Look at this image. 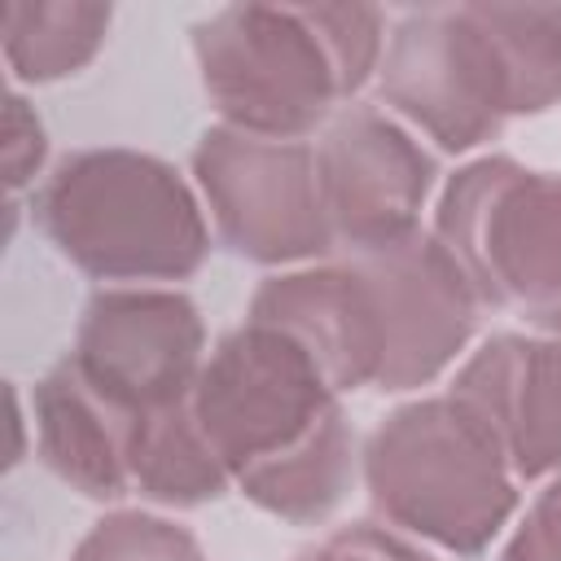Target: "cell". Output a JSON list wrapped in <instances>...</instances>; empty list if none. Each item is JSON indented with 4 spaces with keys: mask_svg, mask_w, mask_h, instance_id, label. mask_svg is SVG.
<instances>
[{
    "mask_svg": "<svg viewBox=\"0 0 561 561\" xmlns=\"http://www.w3.org/2000/svg\"><path fill=\"white\" fill-rule=\"evenodd\" d=\"M193 416L232 486L289 526L324 522L355 482V434L316 355L276 324L245 320L206 355Z\"/></svg>",
    "mask_w": 561,
    "mask_h": 561,
    "instance_id": "cell-1",
    "label": "cell"
},
{
    "mask_svg": "<svg viewBox=\"0 0 561 561\" xmlns=\"http://www.w3.org/2000/svg\"><path fill=\"white\" fill-rule=\"evenodd\" d=\"M377 4H224L193 22V61L224 127L307 140L377 75Z\"/></svg>",
    "mask_w": 561,
    "mask_h": 561,
    "instance_id": "cell-2",
    "label": "cell"
},
{
    "mask_svg": "<svg viewBox=\"0 0 561 561\" xmlns=\"http://www.w3.org/2000/svg\"><path fill=\"white\" fill-rule=\"evenodd\" d=\"M48 245L92 280H188L210 254L202 193L158 153L101 145L66 153L35 193Z\"/></svg>",
    "mask_w": 561,
    "mask_h": 561,
    "instance_id": "cell-3",
    "label": "cell"
},
{
    "mask_svg": "<svg viewBox=\"0 0 561 561\" xmlns=\"http://www.w3.org/2000/svg\"><path fill=\"white\" fill-rule=\"evenodd\" d=\"M373 508L447 557H482L517 513V473L491 425L451 390L399 403L364 443Z\"/></svg>",
    "mask_w": 561,
    "mask_h": 561,
    "instance_id": "cell-4",
    "label": "cell"
},
{
    "mask_svg": "<svg viewBox=\"0 0 561 561\" xmlns=\"http://www.w3.org/2000/svg\"><path fill=\"white\" fill-rule=\"evenodd\" d=\"M482 307L530 324L561 307V175L508 153L465 162L438 193L434 228Z\"/></svg>",
    "mask_w": 561,
    "mask_h": 561,
    "instance_id": "cell-5",
    "label": "cell"
},
{
    "mask_svg": "<svg viewBox=\"0 0 561 561\" xmlns=\"http://www.w3.org/2000/svg\"><path fill=\"white\" fill-rule=\"evenodd\" d=\"M377 96L443 153H469L517 118V88L486 4H434L394 22Z\"/></svg>",
    "mask_w": 561,
    "mask_h": 561,
    "instance_id": "cell-6",
    "label": "cell"
},
{
    "mask_svg": "<svg viewBox=\"0 0 561 561\" xmlns=\"http://www.w3.org/2000/svg\"><path fill=\"white\" fill-rule=\"evenodd\" d=\"M193 180L215 237L245 263L307 267L337 250L316 145L307 140H267L215 123L193 145Z\"/></svg>",
    "mask_w": 561,
    "mask_h": 561,
    "instance_id": "cell-7",
    "label": "cell"
},
{
    "mask_svg": "<svg viewBox=\"0 0 561 561\" xmlns=\"http://www.w3.org/2000/svg\"><path fill=\"white\" fill-rule=\"evenodd\" d=\"M364 329L373 342V390L408 394L438 381L478 329V294L434 232H412L386 250L346 254Z\"/></svg>",
    "mask_w": 561,
    "mask_h": 561,
    "instance_id": "cell-8",
    "label": "cell"
},
{
    "mask_svg": "<svg viewBox=\"0 0 561 561\" xmlns=\"http://www.w3.org/2000/svg\"><path fill=\"white\" fill-rule=\"evenodd\" d=\"M66 359L101 399L136 421L193 399L206 368V324L180 289L105 285L88 298Z\"/></svg>",
    "mask_w": 561,
    "mask_h": 561,
    "instance_id": "cell-9",
    "label": "cell"
},
{
    "mask_svg": "<svg viewBox=\"0 0 561 561\" xmlns=\"http://www.w3.org/2000/svg\"><path fill=\"white\" fill-rule=\"evenodd\" d=\"M316 167L337 250L368 254L421 232V210L438 167L394 114L346 105L320 131Z\"/></svg>",
    "mask_w": 561,
    "mask_h": 561,
    "instance_id": "cell-10",
    "label": "cell"
},
{
    "mask_svg": "<svg viewBox=\"0 0 561 561\" xmlns=\"http://www.w3.org/2000/svg\"><path fill=\"white\" fill-rule=\"evenodd\" d=\"M500 438L517 482L561 478V329L495 333L451 377Z\"/></svg>",
    "mask_w": 561,
    "mask_h": 561,
    "instance_id": "cell-11",
    "label": "cell"
},
{
    "mask_svg": "<svg viewBox=\"0 0 561 561\" xmlns=\"http://www.w3.org/2000/svg\"><path fill=\"white\" fill-rule=\"evenodd\" d=\"M39 460L83 500L114 504L131 491V416L101 399L70 359L53 364L31 394Z\"/></svg>",
    "mask_w": 561,
    "mask_h": 561,
    "instance_id": "cell-12",
    "label": "cell"
},
{
    "mask_svg": "<svg viewBox=\"0 0 561 561\" xmlns=\"http://www.w3.org/2000/svg\"><path fill=\"white\" fill-rule=\"evenodd\" d=\"M127 469L131 491L162 508H202L232 491V478L197 425L188 399L131 421Z\"/></svg>",
    "mask_w": 561,
    "mask_h": 561,
    "instance_id": "cell-13",
    "label": "cell"
},
{
    "mask_svg": "<svg viewBox=\"0 0 561 561\" xmlns=\"http://www.w3.org/2000/svg\"><path fill=\"white\" fill-rule=\"evenodd\" d=\"M114 9L96 0H18L4 9V66L13 83H61L96 61Z\"/></svg>",
    "mask_w": 561,
    "mask_h": 561,
    "instance_id": "cell-14",
    "label": "cell"
},
{
    "mask_svg": "<svg viewBox=\"0 0 561 561\" xmlns=\"http://www.w3.org/2000/svg\"><path fill=\"white\" fill-rule=\"evenodd\" d=\"M70 561H206L197 535L162 513L114 508L75 543Z\"/></svg>",
    "mask_w": 561,
    "mask_h": 561,
    "instance_id": "cell-15",
    "label": "cell"
},
{
    "mask_svg": "<svg viewBox=\"0 0 561 561\" xmlns=\"http://www.w3.org/2000/svg\"><path fill=\"white\" fill-rule=\"evenodd\" d=\"M294 561H438V557L425 552L412 535H403L394 526L351 522V526H337L333 535H324L316 548L298 552Z\"/></svg>",
    "mask_w": 561,
    "mask_h": 561,
    "instance_id": "cell-16",
    "label": "cell"
},
{
    "mask_svg": "<svg viewBox=\"0 0 561 561\" xmlns=\"http://www.w3.org/2000/svg\"><path fill=\"white\" fill-rule=\"evenodd\" d=\"M44 153H48V136H44L39 114L26 105L22 92H9L4 101V188L9 193L26 188L35 171L44 167Z\"/></svg>",
    "mask_w": 561,
    "mask_h": 561,
    "instance_id": "cell-17",
    "label": "cell"
},
{
    "mask_svg": "<svg viewBox=\"0 0 561 561\" xmlns=\"http://www.w3.org/2000/svg\"><path fill=\"white\" fill-rule=\"evenodd\" d=\"M500 561H561V478L535 495V504L508 535Z\"/></svg>",
    "mask_w": 561,
    "mask_h": 561,
    "instance_id": "cell-18",
    "label": "cell"
},
{
    "mask_svg": "<svg viewBox=\"0 0 561 561\" xmlns=\"http://www.w3.org/2000/svg\"><path fill=\"white\" fill-rule=\"evenodd\" d=\"M535 329H561V307H552L548 316H539V320H535Z\"/></svg>",
    "mask_w": 561,
    "mask_h": 561,
    "instance_id": "cell-19",
    "label": "cell"
}]
</instances>
